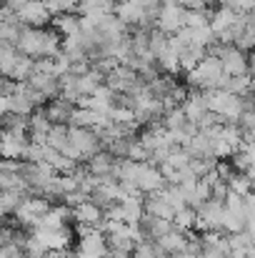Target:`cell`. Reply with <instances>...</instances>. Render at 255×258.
Returning a JSON list of instances; mask_svg holds the SVG:
<instances>
[{
	"label": "cell",
	"instance_id": "cell-1",
	"mask_svg": "<svg viewBox=\"0 0 255 258\" xmlns=\"http://www.w3.org/2000/svg\"><path fill=\"white\" fill-rule=\"evenodd\" d=\"M15 50L38 60V58H53L60 53V35L55 30H43V28H30L23 25L18 40H15Z\"/></svg>",
	"mask_w": 255,
	"mask_h": 258
},
{
	"label": "cell",
	"instance_id": "cell-2",
	"mask_svg": "<svg viewBox=\"0 0 255 258\" xmlns=\"http://www.w3.org/2000/svg\"><path fill=\"white\" fill-rule=\"evenodd\" d=\"M225 81V73H223V66L215 55H205L193 71H188V83L200 90H213V88H220Z\"/></svg>",
	"mask_w": 255,
	"mask_h": 258
},
{
	"label": "cell",
	"instance_id": "cell-3",
	"mask_svg": "<svg viewBox=\"0 0 255 258\" xmlns=\"http://www.w3.org/2000/svg\"><path fill=\"white\" fill-rule=\"evenodd\" d=\"M183 18H185V8L175 0L160 3L158 5V15H155V28L165 35H173L175 30L183 28Z\"/></svg>",
	"mask_w": 255,
	"mask_h": 258
},
{
	"label": "cell",
	"instance_id": "cell-4",
	"mask_svg": "<svg viewBox=\"0 0 255 258\" xmlns=\"http://www.w3.org/2000/svg\"><path fill=\"white\" fill-rule=\"evenodd\" d=\"M68 143L80 153V161H88L93 153L100 151V141L93 128H80V125H68Z\"/></svg>",
	"mask_w": 255,
	"mask_h": 258
},
{
	"label": "cell",
	"instance_id": "cell-5",
	"mask_svg": "<svg viewBox=\"0 0 255 258\" xmlns=\"http://www.w3.org/2000/svg\"><path fill=\"white\" fill-rule=\"evenodd\" d=\"M15 18L18 23L23 25H30V28H40L50 20V13L45 10L43 0H25L18 10H15Z\"/></svg>",
	"mask_w": 255,
	"mask_h": 258
},
{
	"label": "cell",
	"instance_id": "cell-6",
	"mask_svg": "<svg viewBox=\"0 0 255 258\" xmlns=\"http://www.w3.org/2000/svg\"><path fill=\"white\" fill-rule=\"evenodd\" d=\"M135 185L140 193H155L165 185L163 180V173L158 171V166H150V163H140V171L135 178Z\"/></svg>",
	"mask_w": 255,
	"mask_h": 258
},
{
	"label": "cell",
	"instance_id": "cell-7",
	"mask_svg": "<svg viewBox=\"0 0 255 258\" xmlns=\"http://www.w3.org/2000/svg\"><path fill=\"white\" fill-rule=\"evenodd\" d=\"M238 20H240V13H238V10H233V8H223V5H220V8L213 10V15L208 18V28L213 30V35H218V33H223V30L235 28Z\"/></svg>",
	"mask_w": 255,
	"mask_h": 258
},
{
	"label": "cell",
	"instance_id": "cell-8",
	"mask_svg": "<svg viewBox=\"0 0 255 258\" xmlns=\"http://www.w3.org/2000/svg\"><path fill=\"white\" fill-rule=\"evenodd\" d=\"M113 10H115V18L123 20L125 25H135V28L143 25L145 8L140 3H135V0H120L118 5H113Z\"/></svg>",
	"mask_w": 255,
	"mask_h": 258
},
{
	"label": "cell",
	"instance_id": "cell-9",
	"mask_svg": "<svg viewBox=\"0 0 255 258\" xmlns=\"http://www.w3.org/2000/svg\"><path fill=\"white\" fill-rule=\"evenodd\" d=\"M73 221L80 226H95L100 228L103 223V208H98L93 201H83L78 206H73Z\"/></svg>",
	"mask_w": 255,
	"mask_h": 258
},
{
	"label": "cell",
	"instance_id": "cell-10",
	"mask_svg": "<svg viewBox=\"0 0 255 258\" xmlns=\"http://www.w3.org/2000/svg\"><path fill=\"white\" fill-rule=\"evenodd\" d=\"M25 146L28 141L25 138H18L8 131L0 133V158H10V161H23V153H25Z\"/></svg>",
	"mask_w": 255,
	"mask_h": 258
},
{
	"label": "cell",
	"instance_id": "cell-11",
	"mask_svg": "<svg viewBox=\"0 0 255 258\" xmlns=\"http://www.w3.org/2000/svg\"><path fill=\"white\" fill-rule=\"evenodd\" d=\"M185 243H188V236L183 233V231H178V228H170L168 233H163L160 238H155V246L163 251V253H180V251H185Z\"/></svg>",
	"mask_w": 255,
	"mask_h": 258
},
{
	"label": "cell",
	"instance_id": "cell-12",
	"mask_svg": "<svg viewBox=\"0 0 255 258\" xmlns=\"http://www.w3.org/2000/svg\"><path fill=\"white\" fill-rule=\"evenodd\" d=\"M180 108H183V113H185V120L188 123H195L208 108H205V95L203 93H190V95H185V100L180 103Z\"/></svg>",
	"mask_w": 255,
	"mask_h": 258
},
{
	"label": "cell",
	"instance_id": "cell-13",
	"mask_svg": "<svg viewBox=\"0 0 255 258\" xmlns=\"http://www.w3.org/2000/svg\"><path fill=\"white\" fill-rule=\"evenodd\" d=\"M123 208V223H140L143 216V193L140 196H128L120 201Z\"/></svg>",
	"mask_w": 255,
	"mask_h": 258
},
{
	"label": "cell",
	"instance_id": "cell-14",
	"mask_svg": "<svg viewBox=\"0 0 255 258\" xmlns=\"http://www.w3.org/2000/svg\"><path fill=\"white\" fill-rule=\"evenodd\" d=\"M113 161H115V158H113L108 151H98V153H93V156L88 158V171L93 173V175H110Z\"/></svg>",
	"mask_w": 255,
	"mask_h": 258
},
{
	"label": "cell",
	"instance_id": "cell-15",
	"mask_svg": "<svg viewBox=\"0 0 255 258\" xmlns=\"http://www.w3.org/2000/svg\"><path fill=\"white\" fill-rule=\"evenodd\" d=\"M208 53H205V48H198V45H188V48H183L180 50V58H178V66H180V71H193L203 58H205Z\"/></svg>",
	"mask_w": 255,
	"mask_h": 258
},
{
	"label": "cell",
	"instance_id": "cell-16",
	"mask_svg": "<svg viewBox=\"0 0 255 258\" xmlns=\"http://www.w3.org/2000/svg\"><path fill=\"white\" fill-rule=\"evenodd\" d=\"M178 58H180V50H178L175 45H170V43H168V45H165V48L158 53L155 63H158V66H160L165 73H170V76H173V73H178V71H180V66H178Z\"/></svg>",
	"mask_w": 255,
	"mask_h": 258
},
{
	"label": "cell",
	"instance_id": "cell-17",
	"mask_svg": "<svg viewBox=\"0 0 255 258\" xmlns=\"http://www.w3.org/2000/svg\"><path fill=\"white\" fill-rule=\"evenodd\" d=\"M53 25H55V30L60 33V38H63V35H73V33L80 30V20H78L75 13H58L55 20H53Z\"/></svg>",
	"mask_w": 255,
	"mask_h": 258
},
{
	"label": "cell",
	"instance_id": "cell-18",
	"mask_svg": "<svg viewBox=\"0 0 255 258\" xmlns=\"http://www.w3.org/2000/svg\"><path fill=\"white\" fill-rule=\"evenodd\" d=\"M73 108H75V105H70L68 100L58 98V100L45 110V115H48L50 123H65V125H68V118H70V110H73Z\"/></svg>",
	"mask_w": 255,
	"mask_h": 258
},
{
	"label": "cell",
	"instance_id": "cell-19",
	"mask_svg": "<svg viewBox=\"0 0 255 258\" xmlns=\"http://www.w3.org/2000/svg\"><path fill=\"white\" fill-rule=\"evenodd\" d=\"M30 73H33V58H28V55L18 53L15 66H13V73H10V81H13V83L28 81V78H30Z\"/></svg>",
	"mask_w": 255,
	"mask_h": 258
},
{
	"label": "cell",
	"instance_id": "cell-20",
	"mask_svg": "<svg viewBox=\"0 0 255 258\" xmlns=\"http://www.w3.org/2000/svg\"><path fill=\"white\" fill-rule=\"evenodd\" d=\"M193 223H195V211H193V208L185 206V208L175 211V216H173V228L188 233V231H193Z\"/></svg>",
	"mask_w": 255,
	"mask_h": 258
},
{
	"label": "cell",
	"instance_id": "cell-21",
	"mask_svg": "<svg viewBox=\"0 0 255 258\" xmlns=\"http://www.w3.org/2000/svg\"><path fill=\"white\" fill-rule=\"evenodd\" d=\"M208 13L210 10H185V18H183V28H190V30H195V28H203V25H208Z\"/></svg>",
	"mask_w": 255,
	"mask_h": 258
},
{
	"label": "cell",
	"instance_id": "cell-22",
	"mask_svg": "<svg viewBox=\"0 0 255 258\" xmlns=\"http://www.w3.org/2000/svg\"><path fill=\"white\" fill-rule=\"evenodd\" d=\"M10 20H18L15 13H13L8 5H0V23H10Z\"/></svg>",
	"mask_w": 255,
	"mask_h": 258
},
{
	"label": "cell",
	"instance_id": "cell-23",
	"mask_svg": "<svg viewBox=\"0 0 255 258\" xmlns=\"http://www.w3.org/2000/svg\"><path fill=\"white\" fill-rule=\"evenodd\" d=\"M170 258H195L193 253H188V251H180V253H173Z\"/></svg>",
	"mask_w": 255,
	"mask_h": 258
}]
</instances>
